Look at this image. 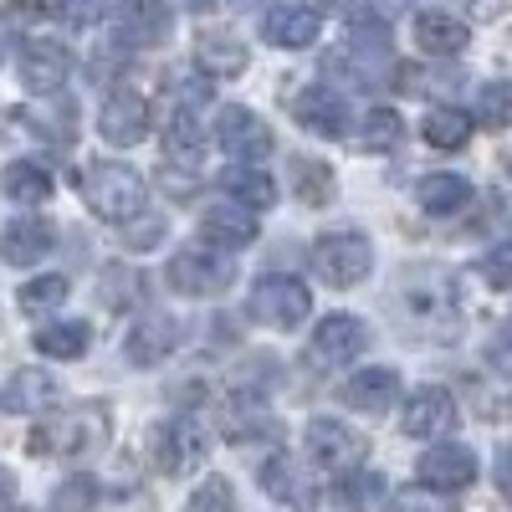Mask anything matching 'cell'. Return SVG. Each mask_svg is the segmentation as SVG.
Segmentation results:
<instances>
[{"mask_svg": "<svg viewBox=\"0 0 512 512\" xmlns=\"http://www.w3.org/2000/svg\"><path fill=\"white\" fill-rule=\"evenodd\" d=\"M477 113H482V123H492V128L512 123V82H487V88L477 93Z\"/></svg>", "mask_w": 512, "mask_h": 512, "instance_id": "cell-38", "label": "cell"}, {"mask_svg": "<svg viewBox=\"0 0 512 512\" xmlns=\"http://www.w3.org/2000/svg\"><path fill=\"white\" fill-rule=\"evenodd\" d=\"M262 487H267L272 502H282V507H292V512H313V507L323 502V497H318V477H313L297 456H272V461L262 466Z\"/></svg>", "mask_w": 512, "mask_h": 512, "instance_id": "cell-11", "label": "cell"}, {"mask_svg": "<svg viewBox=\"0 0 512 512\" xmlns=\"http://www.w3.org/2000/svg\"><path fill=\"white\" fill-rule=\"evenodd\" d=\"M400 400V374L390 364H369L359 369L349 384H344V405L349 410H364V415H384V410H395Z\"/></svg>", "mask_w": 512, "mask_h": 512, "instance_id": "cell-20", "label": "cell"}, {"mask_svg": "<svg viewBox=\"0 0 512 512\" xmlns=\"http://www.w3.org/2000/svg\"><path fill=\"white\" fill-rule=\"evenodd\" d=\"M67 292H72L67 277H31V282L21 287V308H26V313H52V308L67 303Z\"/></svg>", "mask_w": 512, "mask_h": 512, "instance_id": "cell-34", "label": "cell"}, {"mask_svg": "<svg viewBox=\"0 0 512 512\" xmlns=\"http://www.w3.org/2000/svg\"><path fill=\"white\" fill-rule=\"evenodd\" d=\"M318 31H323V21H318L313 6H272L267 21H262V36L277 52H308L318 41Z\"/></svg>", "mask_w": 512, "mask_h": 512, "instance_id": "cell-19", "label": "cell"}, {"mask_svg": "<svg viewBox=\"0 0 512 512\" xmlns=\"http://www.w3.org/2000/svg\"><path fill=\"white\" fill-rule=\"evenodd\" d=\"M195 57H200L205 77H236V72H246V41L236 31H221V26L216 31H200Z\"/></svg>", "mask_w": 512, "mask_h": 512, "instance_id": "cell-26", "label": "cell"}, {"mask_svg": "<svg viewBox=\"0 0 512 512\" xmlns=\"http://www.w3.org/2000/svg\"><path fill=\"white\" fill-rule=\"evenodd\" d=\"M477 272H482L492 287H512V241H497L482 262H477Z\"/></svg>", "mask_w": 512, "mask_h": 512, "instance_id": "cell-40", "label": "cell"}, {"mask_svg": "<svg viewBox=\"0 0 512 512\" xmlns=\"http://www.w3.org/2000/svg\"><path fill=\"white\" fill-rule=\"evenodd\" d=\"M0 190L16 205H41V200H52V169L36 159H11L0 169Z\"/></svg>", "mask_w": 512, "mask_h": 512, "instance_id": "cell-27", "label": "cell"}, {"mask_svg": "<svg viewBox=\"0 0 512 512\" xmlns=\"http://www.w3.org/2000/svg\"><path fill=\"white\" fill-rule=\"evenodd\" d=\"M98 282H103V308H113V313L134 308L139 297H144V277L134 267H123V262H108Z\"/></svg>", "mask_w": 512, "mask_h": 512, "instance_id": "cell-33", "label": "cell"}, {"mask_svg": "<svg viewBox=\"0 0 512 512\" xmlns=\"http://www.w3.org/2000/svg\"><path fill=\"white\" fill-rule=\"evenodd\" d=\"M313 272L328 287H359L374 272V246L359 231H333L313 241Z\"/></svg>", "mask_w": 512, "mask_h": 512, "instance_id": "cell-5", "label": "cell"}, {"mask_svg": "<svg viewBox=\"0 0 512 512\" xmlns=\"http://www.w3.org/2000/svg\"><path fill=\"white\" fill-rule=\"evenodd\" d=\"M221 190L231 195V200H241V205H251L256 210V216H262V210H272L277 205V185L262 175V169H256V164H231L226 169V175H221Z\"/></svg>", "mask_w": 512, "mask_h": 512, "instance_id": "cell-29", "label": "cell"}, {"mask_svg": "<svg viewBox=\"0 0 512 512\" xmlns=\"http://www.w3.org/2000/svg\"><path fill=\"white\" fill-rule=\"evenodd\" d=\"M169 287H175L180 297H221L231 282H236V262L210 241V246H185L169 256V267H164Z\"/></svg>", "mask_w": 512, "mask_h": 512, "instance_id": "cell-3", "label": "cell"}, {"mask_svg": "<svg viewBox=\"0 0 512 512\" xmlns=\"http://www.w3.org/2000/svg\"><path fill=\"white\" fill-rule=\"evenodd\" d=\"M98 502V482L93 477H67L62 487H57V507L62 512H88Z\"/></svg>", "mask_w": 512, "mask_h": 512, "instance_id": "cell-39", "label": "cell"}, {"mask_svg": "<svg viewBox=\"0 0 512 512\" xmlns=\"http://www.w3.org/2000/svg\"><path fill=\"white\" fill-rule=\"evenodd\" d=\"M303 441H308V456L318 466H328V472H344V466H354L364 456V436L349 431L344 420H328V415L308 420V436Z\"/></svg>", "mask_w": 512, "mask_h": 512, "instance_id": "cell-14", "label": "cell"}, {"mask_svg": "<svg viewBox=\"0 0 512 512\" xmlns=\"http://www.w3.org/2000/svg\"><path fill=\"white\" fill-rule=\"evenodd\" d=\"M88 344H93V333H88V323H77V318L36 328V349L47 354V359H82V354H88Z\"/></svg>", "mask_w": 512, "mask_h": 512, "instance_id": "cell-30", "label": "cell"}, {"mask_svg": "<svg viewBox=\"0 0 512 512\" xmlns=\"http://www.w3.org/2000/svg\"><path fill=\"white\" fill-rule=\"evenodd\" d=\"M507 175H512V159H507Z\"/></svg>", "mask_w": 512, "mask_h": 512, "instance_id": "cell-51", "label": "cell"}, {"mask_svg": "<svg viewBox=\"0 0 512 512\" xmlns=\"http://www.w3.org/2000/svg\"><path fill=\"white\" fill-rule=\"evenodd\" d=\"M364 149H395L400 139H405V123H400V113L395 108H374L369 118H364Z\"/></svg>", "mask_w": 512, "mask_h": 512, "instance_id": "cell-36", "label": "cell"}, {"mask_svg": "<svg viewBox=\"0 0 512 512\" xmlns=\"http://www.w3.org/2000/svg\"><path fill=\"white\" fill-rule=\"evenodd\" d=\"M236 6H256V0H236Z\"/></svg>", "mask_w": 512, "mask_h": 512, "instance_id": "cell-49", "label": "cell"}, {"mask_svg": "<svg viewBox=\"0 0 512 512\" xmlns=\"http://www.w3.org/2000/svg\"><path fill=\"white\" fill-rule=\"evenodd\" d=\"M420 134H425V144H436V149H461L466 139H472V118L456 113V108H436V113H425Z\"/></svg>", "mask_w": 512, "mask_h": 512, "instance_id": "cell-32", "label": "cell"}, {"mask_svg": "<svg viewBox=\"0 0 512 512\" xmlns=\"http://www.w3.org/2000/svg\"><path fill=\"white\" fill-rule=\"evenodd\" d=\"M487 364H492V374L512 379V323H502V328L492 333V344H487Z\"/></svg>", "mask_w": 512, "mask_h": 512, "instance_id": "cell-42", "label": "cell"}, {"mask_svg": "<svg viewBox=\"0 0 512 512\" xmlns=\"http://www.w3.org/2000/svg\"><path fill=\"white\" fill-rule=\"evenodd\" d=\"M338 507H349V512H364L369 502H379L384 497V477L379 472H349L344 482H338Z\"/></svg>", "mask_w": 512, "mask_h": 512, "instance_id": "cell-35", "label": "cell"}, {"mask_svg": "<svg viewBox=\"0 0 512 512\" xmlns=\"http://www.w3.org/2000/svg\"><path fill=\"white\" fill-rule=\"evenodd\" d=\"M21 512H41V507H21Z\"/></svg>", "mask_w": 512, "mask_h": 512, "instance_id": "cell-50", "label": "cell"}, {"mask_svg": "<svg viewBox=\"0 0 512 512\" xmlns=\"http://www.w3.org/2000/svg\"><path fill=\"white\" fill-rule=\"evenodd\" d=\"M384 512H456V507H451V497H446V492H436V487H431V492H400Z\"/></svg>", "mask_w": 512, "mask_h": 512, "instance_id": "cell-41", "label": "cell"}, {"mask_svg": "<svg viewBox=\"0 0 512 512\" xmlns=\"http://www.w3.org/2000/svg\"><path fill=\"white\" fill-rule=\"evenodd\" d=\"M185 512H241V507H236V492H231L226 477H205V482L190 492Z\"/></svg>", "mask_w": 512, "mask_h": 512, "instance_id": "cell-37", "label": "cell"}, {"mask_svg": "<svg viewBox=\"0 0 512 512\" xmlns=\"http://www.w3.org/2000/svg\"><path fill=\"white\" fill-rule=\"evenodd\" d=\"M57 11H62V21H67V26H77V31H82V26H93V21L103 16V0H62Z\"/></svg>", "mask_w": 512, "mask_h": 512, "instance_id": "cell-43", "label": "cell"}, {"mask_svg": "<svg viewBox=\"0 0 512 512\" xmlns=\"http://www.w3.org/2000/svg\"><path fill=\"white\" fill-rule=\"evenodd\" d=\"M159 236H164V221H149V226H139V231L128 236V241H134V246L144 251V246H149V241H159Z\"/></svg>", "mask_w": 512, "mask_h": 512, "instance_id": "cell-47", "label": "cell"}, {"mask_svg": "<svg viewBox=\"0 0 512 512\" xmlns=\"http://www.w3.org/2000/svg\"><path fill=\"white\" fill-rule=\"evenodd\" d=\"M200 231L216 241V246H246V241H256L262 221H256V210H251V205H241V200H221V205H210L205 216H200Z\"/></svg>", "mask_w": 512, "mask_h": 512, "instance_id": "cell-23", "label": "cell"}, {"mask_svg": "<svg viewBox=\"0 0 512 512\" xmlns=\"http://www.w3.org/2000/svg\"><path fill=\"white\" fill-rule=\"evenodd\" d=\"M52 246H57V226H52V221H41V216L11 221L6 231H0V256H6L11 267H36Z\"/></svg>", "mask_w": 512, "mask_h": 512, "instance_id": "cell-21", "label": "cell"}, {"mask_svg": "<svg viewBox=\"0 0 512 512\" xmlns=\"http://www.w3.org/2000/svg\"><path fill=\"white\" fill-rule=\"evenodd\" d=\"M164 159L175 169H200L205 164V123L190 108H180L164 123Z\"/></svg>", "mask_w": 512, "mask_h": 512, "instance_id": "cell-25", "label": "cell"}, {"mask_svg": "<svg viewBox=\"0 0 512 512\" xmlns=\"http://www.w3.org/2000/svg\"><path fill=\"white\" fill-rule=\"evenodd\" d=\"M169 31H175V11H169V0H123L118 16H113V41L128 47V52L164 47Z\"/></svg>", "mask_w": 512, "mask_h": 512, "instance_id": "cell-8", "label": "cell"}, {"mask_svg": "<svg viewBox=\"0 0 512 512\" xmlns=\"http://www.w3.org/2000/svg\"><path fill=\"white\" fill-rule=\"evenodd\" d=\"M11 497H16V472H11V466H0V512L11 507Z\"/></svg>", "mask_w": 512, "mask_h": 512, "instance_id": "cell-46", "label": "cell"}, {"mask_svg": "<svg viewBox=\"0 0 512 512\" xmlns=\"http://www.w3.org/2000/svg\"><path fill=\"white\" fill-rule=\"evenodd\" d=\"M466 41H472V31H466V21L451 16V11H420L415 16V47L425 57H461Z\"/></svg>", "mask_w": 512, "mask_h": 512, "instance_id": "cell-22", "label": "cell"}, {"mask_svg": "<svg viewBox=\"0 0 512 512\" xmlns=\"http://www.w3.org/2000/svg\"><path fill=\"white\" fill-rule=\"evenodd\" d=\"M57 400V379L47 369H16L0 390V410L6 415H36L41 405Z\"/></svg>", "mask_w": 512, "mask_h": 512, "instance_id": "cell-24", "label": "cell"}, {"mask_svg": "<svg viewBox=\"0 0 512 512\" xmlns=\"http://www.w3.org/2000/svg\"><path fill=\"white\" fill-rule=\"evenodd\" d=\"M415 200H420L425 216H461V210L472 205V185H466L461 175H425Z\"/></svg>", "mask_w": 512, "mask_h": 512, "instance_id": "cell-28", "label": "cell"}, {"mask_svg": "<svg viewBox=\"0 0 512 512\" xmlns=\"http://www.w3.org/2000/svg\"><path fill=\"white\" fill-rule=\"evenodd\" d=\"M103 436H108L103 410H72V415L41 420L31 431V451L36 456H82V451L103 446Z\"/></svg>", "mask_w": 512, "mask_h": 512, "instance_id": "cell-6", "label": "cell"}, {"mask_svg": "<svg viewBox=\"0 0 512 512\" xmlns=\"http://www.w3.org/2000/svg\"><path fill=\"white\" fill-rule=\"evenodd\" d=\"M98 134L113 144V149H134L149 139V103L139 93H113L98 113Z\"/></svg>", "mask_w": 512, "mask_h": 512, "instance_id": "cell-15", "label": "cell"}, {"mask_svg": "<svg viewBox=\"0 0 512 512\" xmlns=\"http://www.w3.org/2000/svg\"><path fill=\"white\" fill-rule=\"evenodd\" d=\"M190 6H195V11H205V6H210V0H190Z\"/></svg>", "mask_w": 512, "mask_h": 512, "instance_id": "cell-48", "label": "cell"}, {"mask_svg": "<svg viewBox=\"0 0 512 512\" xmlns=\"http://www.w3.org/2000/svg\"><path fill=\"white\" fill-rule=\"evenodd\" d=\"M67 72H72V57H67V47H57V41H26L21 47V82L31 93L57 98Z\"/></svg>", "mask_w": 512, "mask_h": 512, "instance_id": "cell-17", "label": "cell"}, {"mask_svg": "<svg viewBox=\"0 0 512 512\" xmlns=\"http://www.w3.org/2000/svg\"><path fill=\"white\" fill-rule=\"evenodd\" d=\"M216 139L231 159L241 164H262L272 154V128L256 118L251 108H221V123H216Z\"/></svg>", "mask_w": 512, "mask_h": 512, "instance_id": "cell-12", "label": "cell"}, {"mask_svg": "<svg viewBox=\"0 0 512 512\" xmlns=\"http://www.w3.org/2000/svg\"><path fill=\"white\" fill-rule=\"evenodd\" d=\"M287 185H292V195L303 200L308 210H318V205H328L333 200V175H328V164H318V159H292V175H287Z\"/></svg>", "mask_w": 512, "mask_h": 512, "instance_id": "cell-31", "label": "cell"}, {"mask_svg": "<svg viewBox=\"0 0 512 512\" xmlns=\"http://www.w3.org/2000/svg\"><path fill=\"white\" fill-rule=\"evenodd\" d=\"M292 118L318 139H344L349 134V103H344V93H333L328 82H308V88L292 98Z\"/></svg>", "mask_w": 512, "mask_h": 512, "instance_id": "cell-10", "label": "cell"}, {"mask_svg": "<svg viewBox=\"0 0 512 512\" xmlns=\"http://www.w3.org/2000/svg\"><path fill=\"white\" fill-rule=\"evenodd\" d=\"M82 200L98 221H134L144 210V175L134 164H93L88 175H82Z\"/></svg>", "mask_w": 512, "mask_h": 512, "instance_id": "cell-2", "label": "cell"}, {"mask_svg": "<svg viewBox=\"0 0 512 512\" xmlns=\"http://www.w3.org/2000/svg\"><path fill=\"white\" fill-rule=\"evenodd\" d=\"M420 482L436 492H466L477 482V451L461 441H441L436 451L420 456Z\"/></svg>", "mask_w": 512, "mask_h": 512, "instance_id": "cell-13", "label": "cell"}, {"mask_svg": "<svg viewBox=\"0 0 512 512\" xmlns=\"http://www.w3.org/2000/svg\"><path fill=\"white\" fill-rule=\"evenodd\" d=\"M246 308H251L256 323H267V328H297V323H308V313H313V292L297 277L267 272V277L251 282Z\"/></svg>", "mask_w": 512, "mask_h": 512, "instance_id": "cell-4", "label": "cell"}, {"mask_svg": "<svg viewBox=\"0 0 512 512\" xmlns=\"http://www.w3.org/2000/svg\"><path fill=\"white\" fill-rule=\"evenodd\" d=\"M364 349H369V323L354 318V313H328V318L313 328V344H308L313 364H328V369L354 364Z\"/></svg>", "mask_w": 512, "mask_h": 512, "instance_id": "cell-9", "label": "cell"}, {"mask_svg": "<svg viewBox=\"0 0 512 512\" xmlns=\"http://www.w3.org/2000/svg\"><path fill=\"white\" fill-rule=\"evenodd\" d=\"M456 415H461L456 395L441 390V384H425V390H415L405 400V436H420V441L425 436H446L456 425Z\"/></svg>", "mask_w": 512, "mask_h": 512, "instance_id": "cell-16", "label": "cell"}, {"mask_svg": "<svg viewBox=\"0 0 512 512\" xmlns=\"http://www.w3.org/2000/svg\"><path fill=\"white\" fill-rule=\"evenodd\" d=\"M395 308L405 318V333L436 338V344L461 333V292H456V277L446 267H410L400 277Z\"/></svg>", "mask_w": 512, "mask_h": 512, "instance_id": "cell-1", "label": "cell"}, {"mask_svg": "<svg viewBox=\"0 0 512 512\" xmlns=\"http://www.w3.org/2000/svg\"><path fill=\"white\" fill-rule=\"evenodd\" d=\"M210 451V431L195 420V415H169L159 431H154V466L164 477H185L205 461Z\"/></svg>", "mask_w": 512, "mask_h": 512, "instance_id": "cell-7", "label": "cell"}, {"mask_svg": "<svg viewBox=\"0 0 512 512\" xmlns=\"http://www.w3.org/2000/svg\"><path fill=\"white\" fill-rule=\"evenodd\" d=\"M175 93H180V103H185V108H195V103H205V98H210V82H205V77H180V88H175Z\"/></svg>", "mask_w": 512, "mask_h": 512, "instance_id": "cell-44", "label": "cell"}, {"mask_svg": "<svg viewBox=\"0 0 512 512\" xmlns=\"http://www.w3.org/2000/svg\"><path fill=\"white\" fill-rule=\"evenodd\" d=\"M175 349H180V323L175 318H144V323L128 328V338H123V359L139 364V369L164 364Z\"/></svg>", "mask_w": 512, "mask_h": 512, "instance_id": "cell-18", "label": "cell"}, {"mask_svg": "<svg viewBox=\"0 0 512 512\" xmlns=\"http://www.w3.org/2000/svg\"><path fill=\"white\" fill-rule=\"evenodd\" d=\"M492 477H497V492L512 502V446H507V451H497V461H492Z\"/></svg>", "mask_w": 512, "mask_h": 512, "instance_id": "cell-45", "label": "cell"}]
</instances>
